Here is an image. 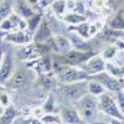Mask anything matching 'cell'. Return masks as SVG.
<instances>
[{
  "mask_svg": "<svg viewBox=\"0 0 124 124\" xmlns=\"http://www.w3.org/2000/svg\"><path fill=\"white\" fill-rule=\"evenodd\" d=\"M102 27H103V23L102 21H96L93 24H89V35L94 36L97 32H99V31L102 30Z\"/></svg>",
  "mask_w": 124,
  "mask_h": 124,
  "instance_id": "f1b7e54d",
  "label": "cell"
},
{
  "mask_svg": "<svg viewBox=\"0 0 124 124\" xmlns=\"http://www.w3.org/2000/svg\"><path fill=\"white\" fill-rule=\"evenodd\" d=\"M106 0H94V6L96 8H103L106 5Z\"/></svg>",
  "mask_w": 124,
  "mask_h": 124,
  "instance_id": "4dcf8cb0",
  "label": "cell"
},
{
  "mask_svg": "<svg viewBox=\"0 0 124 124\" xmlns=\"http://www.w3.org/2000/svg\"><path fill=\"white\" fill-rule=\"evenodd\" d=\"M71 30L75 31L76 34H78L81 37H83V39L91 37V35H89V24H88L87 21L82 23V24H78V25H76V26H72Z\"/></svg>",
  "mask_w": 124,
  "mask_h": 124,
  "instance_id": "603a6c76",
  "label": "cell"
},
{
  "mask_svg": "<svg viewBox=\"0 0 124 124\" xmlns=\"http://www.w3.org/2000/svg\"><path fill=\"white\" fill-rule=\"evenodd\" d=\"M0 29L4 30L5 32H8V34L11 32V31H15V27H14L11 20H10L9 17H6L5 20H3V21L0 23Z\"/></svg>",
  "mask_w": 124,
  "mask_h": 124,
  "instance_id": "83f0119b",
  "label": "cell"
},
{
  "mask_svg": "<svg viewBox=\"0 0 124 124\" xmlns=\"http://www.w3.org/2000/svg\"><path fill=\"white\" fill-rule=\"evenodd\" d=\"M13 75V58L10 54H5L0 66V85H5Z\"/></svg>",
  "mask_w": 124,
  "mask_h": 124,
  "instance_id": "30bf717a",
  "label": "cell"
},
{
  "mask_svg": "<svg viewBox=\"0 0 124 124\" xmlns=\"http://www.w3.org/2000/svg\"><path fill=\"white\" fill-rule=\"evenodd\" d=\"M112 124H124V119H117V118H112L110 119Z\"/></svg>",
  "mask_w": 124,
  "mask_h": 124,
  "instance_id": "1f68e13d",
  "label": "cell"
},
{
  "mask_svg": "<svg viewBox=\"0 0 124 124\" xmlns=\"http://www.w3.org/2000/svg\"><path fill=\"white\" fill-rule=\"evenodd\" d=\"M26 21H27V31L31 34H35V31L37 30V27L40 26V24L42 23V17H41L40 14H34L31 17L26 19Z\"/></svg>",
  "mask_w": 124,
  "mask_h": 124,
  "instance_id": "7402d4cb",
  "label": "cell"
},
{
  "mask_svg": "<svg viewBox=\"0 0 124 124\" xmlns=\"http://www.w3.org/2000/svg\"><path fill=\"white\" fill-rule=\"evenodd\" d=\"M89 78L97 79L99 83L103 85V87H104L108 92L116 93V92L122 89V78H118L116 76L110 75L109 72H107V71H103V72L97 73L94 76H91Z\"/></svg>",
  "mask_w": 124,
  "mask_h": 124,
  "instance_id": "5b68a950",
  "label": "cell"
},
{
  "mask_svg": "<svg viewBox=\"0 0 124 124\" xmlns=\"http://www.w3.org/2000/svg\"><path fill=\"white\" fill-rule=\"evenodd\" d=\"M93 124H112V123H110V120L109 122H106V120H96Z\"/></svg>",
  "mask_w": 124,
  "mask_h": 124,
  "instance_id": "d590c367",
  "label": "cell"
},
{
  "mask_svg": "<svg viewBox=\"0 0 124 124\" xmlns=\"http://www.w3.org/2000/svg\"><path fill=\"white\" fill-rule=\"evenodd\" d=\"M25 124H26V123H25Z\"/></svg>",
  "mask_w": 124,
  "mask_h": 124,
  "instance_id": "ab89813d",
  "label": "cell"
},
{
  "mask_svg": "<svg viewBox=\"0 0 124 124\" xmlns=\"http://www.w3.org/2000/svg\"><path fill=\"white\" fill-rule=\"evenodd\" d=\"M6 35H8V32H5L4 30H1V29H0V42H1V41H4V40H5Z\"/></svg>",
  "mask_w": 124,
  "mask_h": 124,
  "instance_id": "836d02e7",
  "label": "cell"
},
{
  "mask_svg": "<svg viewBox=\"0 0 124 124\" xmlns=\"http://www.w3.org/2000/svg\"><path fill=\"white\" fill-rule=\"evenodd\" d=\"M39 1H40V0H26V3H27L31 8L35 6V5H37V4H39Z\"/></svg>",
  "mask_w": 124,
  "mask_h": 124,
  "instance_id": "d6a6232c",
  "label": "cell"
},
{
  "mask_svg": "<svg viewBox=\"0 0 124 124\" xmlns=\"http://www.w3.org/2000/svg\"><path fill=\"white\" fill-rule=\"evenodd\" d=\"M16 116H17L16 109H15L11 104H10L9 107H6L5 113L3 114V117L0 118V124H11V123L15 120Z\"/></svg>",
  "mask_w": 124,
  "mask_h": 124,
  "instance_id": "44dd1931",
  "label": "cell"
},
{
  "mask_svg": "<svg viewBox=\"0 0 124 124\" xmlns=\"http://www.w3.org/2000/svg\"><path fill=\"white\" fill-rule=\"evenodd\" d=\"M108 92L104 87H103L102 83H99V82L94 78H89L88 79V93L94 97H99L101 94H103V93Z\"/></svg>",
  "mask_w": 124,
  "mask_h": 124,
  "instance_id": "ac0fdd59",
  "label": "cell"
},
{
  "mask_svg": "<svg viewBox=\"0 0 124 124\" xmlns=\"http://www.w3.org/2000/svg\"><path fill=\"white\" fill-rule=\"evenodd\" d=\"M62 19H63V21H65L66 24H70L71 26H76V25H78V24H82V23L87 21L86 15L78 14V13H76V11H68V13H66V15L62 17Z\"/></svg>",
  "mask_w": 124,
  "mask_h": 124,
  "instance_id": "9a60e30c",
  "label": "cell"
},
{
  "mask_svg": "<svg viewBox=\"0 0 124 124\" xmlns=\"http://www.w3.org/2000/svg\"><path fill=\"white\" fill-rule=\"evenodd\" d=\"M32 36L34 35L31 32H29L27 30H15V31L9 32L4 41L14 44L16 46H23V45L30 44L31 40H32Z\"/></svg>",
  "mask_w": 124,
  "mask_h": 124,
  "instance_id": "52a82bcc",
  "label": "cell"
},
{
  "mask_svg": "<svg viewBox=\"0 0 124 124\" xmlns=\"http://www.w3.org/2000/svg\"><path fill=\"white\" fill-rule=\"evenodd\" d=\"M114 96H116V99H117V103H118L119 110H120V113H122L123 117H124V91L120 89V91L116 92Z\"/></svg>",
  "mask_w": 124,
  "mask_h": 124,
  "instance_id": "4316f807",
  "label": "cell"
},
{
  "mask_svg": "<svg viewBox=\"0 0 124 124\" xmlns=\"http://www.w3.org/2000/svg\"><path fill=\"white\" fill-rule=\"evenodd\" d=\"M60 116L63 124H85L82 120L77 108L63 107L60 110Z\"/></svg>",
  "mask_w": 124,
  "mask_h": 124,
  "instance_id": "9c48e42d",
  "label": "cell"
},
{
  "mask_svg": "<svg viewBox=\"0 0 124 124\" xmlns=\"http://www.w3.org/2000/svg\"><path fill=\"white\" fill-rule=\"evenodd\" d=\"M57 93L67 103H76L88 93V79L72 82V83H61L57 87Z\"/></svg>",
  "mask_w": 124,
  "mask_h": 124,
  "instance_id": "6da1fadb",
  "label": "cell"
},
{
  "mask_svg": "<svg viewBox=\"0 0 124 124\" xmlns=\"http://www.w3.org/2000/svg\"><path fill=\"white\" fill-rule=\"evenodd\" d=\"M50 124H56V123H50Z\"/></svg>",
  "mask_w": 124,
  "mask_h": 124,
  "instance_id": "f35d334b",
  "label": "cell"
},
{
  "mask_svg": "<svg viewBox=\"0 0 124 124\" xmlns=\"http://www.w3.org/2000/svg\"><path fill=\"white\" fill-rule=\"evenodd\" d=\"M76 108L85 124H93L97 120L98 113H101L98 109L97 97L89 94V93H87L76 103Z\"/></svg>",
  "mask_w": 124,
  "mask_h": 124,
  "instance_id": "7a4b0ae2",
  "label": "cell"
},
{
  "mask_svg": "<svg viewBox=\"0 0 124 124\" xmlns=\"http://www.w3.org/2000/svg\"><path fill=\"white\" fill-rule=\"evenodd\" d=\"M117 55H118V48L114 47V46H109V47H107L104 51H103L101 56L106 61H110L114 57H117Z\"/></svg>",
  "mask_w": 124,
  "mask_h": 124,
  "instance_id": "484cf974",
  "label": "cell"
},
{
  "mask_svg": "<svg viewBox=\"0 0 124 124\" xmlns=\"http://www.w3.org/2000/svg\"><path fill=\"white\" fill-rule=\"evenodd\" d=\"M57 77H52L50 75V72L48 73H44V75H41L40 76V86L42 87L45 91H54L56 89V82H57Z\"/></svg>",
  "mask_w": 124,
  "mask_h": 124,
  "instance_id": "2e32d148",
  "label": "cell"
},
{
  "mask_svg": "<svg viewBox=\"0 0 124 124\" xmlns=\"http://www.w3.org/2000/svg\"><path fill=\"white\" fill-rule=\"evenodd\" d=\"M56 76H57V79L60 83H72V82L86 81V79H89V77H91L81 67L75 68L70 65L61 66L56 72Z\"/></svg>",
  "mask_w": 124,
  "mask_h": 124,
  "instance_id": "277c9868",
  "label": "cell"
},
{
  "mask_svg": "<svg viewBox=\"0 0 124 124\" xmlns=\"http://www.w3.org/2000/svg\"><path fill=\"white\" fill-rule=\"evenodd\" d=\"M0 103H1L4 107L10 106V97L6 92H0Z\"/></svg>",
  "mask_w": 124,
  "mask_h": 124,
  "instance_id": "f546056e",
  "label": "cell"
},
{
  "mask_svg": "<svg viewBox=\"0 0 124 124\" xmlns=\"http://www.w3.org/2000/svg\"><path fill=\"white\" fill-rule=\"evenodd\" d=\"M122 89L124 91V78H122Z\"/></svg>",
  "mask_w": 124,
  "mask_h": 124,
  "instance_id": "74e56055",
  "label": "cell"
},
{
  "mask_svg": "<svg viewBox=\"0 0 124 124\" xmlns=\"http://www.w3.org/2000/svg\"><path fill=\"white\" fill-rule=\"evenodd\" d=\"M4 51H3V48L0 47V66H1V62H3V58H4Z\"/></svg>",
  "mask_w": 124,
  "mask_h": 124,
  "instance_id": "8d00e7d4",
  "label": "cell"
},
{
  "mask_svg": "<svg viewBox=\"0 0 124 124\" xmlns=\"http://www.w3.org/2000/svg\"><path fill=\"white\" fill-rule=\"evenodd\" d=\"M20 16H23L24 19H29L34 14H36V11H34L32 8H31L27 3H23L17 6V11H16Z\"/></svg>",
  "mask_w": 124,
  "mask_h": 124,
  "instance_id": "cb8c5ba5",
  "label": "cell"
},
{
  "mask_svg": "<svg viewBox=\"0 0 124 124\" xmlns=\"http://www.w3.org/2000/svg\"><path fill=\"white\" fill-rule=\"evenodd\" d=\"M109 26H110V29L117 30V31L124 30V17L122 15H116L114 17L110 20Z\"/></svg>",
  "mask_w": 124,
  "mask_h": 124,
  "instance_id": "d4e9b609",
  "label": "cell"
},
{
  "mask_svg": "<svg viewBox=\"0 0 124 124\" xmlns=\"http://www.w3.org/2000/svg\"><path fill=\"white\" fill-rule=\"evenodd\" d=\"M106 67H107V62L101 55L92 56L81 65V68L85 72H87L89 76H94L97 73H101V72L106 71Z\"/></svg>",
  "mask_w": 124,
  "mask_h": 124,
  "instance_id": "8992f818",
  "label": "cell"
},
{
  "mask_svg": "<svg viewBox=\"0 0 124 124\" xmlns=\"http://www.w3.org/2000/svg\"><path fill=\"white\" fill-rule=\"evenodd\" d=\"M13 13V1L11 0H1L0 1V23L10 16Z\"/></svg>",
  "mask_w": 124,
  "mask_h": 124,
  "instance_id": "ffe728a7",
  "label": "cell"
},
{
  "mask_svg": "<svg viewBox=\"0 0 124 124\" xmlns=\"http://www.w3.org/2000/svg\"><path fill=\"white\" fill-rule=\"evenodd\" d=\"M26 82H27L26 73L24 71H19V72H15V73L11 75V77L9 78V81L5 85L10 86L11 88H21L26 85Z\"/></svg>",
  "mask_w": 124,
  "mask_h": 124,
  "instance_id": "4fadbf2b",
  "label": "cell"
},
{
  "mask_svg": "<svg viewBox=\"0 0 124 124\" xmlns=\"http://www.w3.org/2000/svg\"><path fill=\"white\" fill-rule=\"evenodd\" d=\"M34 37H35V41L39 44H45V42H47V40L51 39V30H50L48 24L45 20H42V23L40 24V26L35 31Z\"/></svg>",
  "mask_w": 124,
  "mask_h": 124,
  "instance_id": "7c38bea8",
  "label": "cell"
},
{
  "mask_svg": "<svg viewBox=\"0 0 124 124\" xmlns=\"http://www.w3.org/2000/svg\"><path fill=\"white\" fill-rule=\"evenodd\" d=\"M35 70L39 72L40 75L51 72V70H52V63H51V60L48 58V56L37 58L36 62H35Z\"/></svg>",
  "mask_w": 124,
  "mask_h": 124,
  "instance_id": "e0dca14e",
  "label": "cell"
},
{
  "mask_svg": "<svg viewBox=\"0 0 124 124\" xmlns=\"http://www.w3.org/2000/svg\"><path fill=\"white\" fill-rule=\"evenodd\" d=\"M21 60H30V58H39V51L36 47H34L31 44L23 45L16 52Z\"/></svg>",
  "mask_w": 124,
  "mask_h": 124,
  "instance_id": "5bb4252c",
  "label": "cell"
},
{
  "mask_svg": "<svg viewBox=\"0 0 124 124\" xmlns=\"http://www.w3.org/2000/svg\"><path fill=\"white\" fill-rule=\"evenodd\" d=\"M63 60V65H70V66H75V65H82L83 62H86L89 58V52L87 51H82V50H71L70 52L65 56H61Z\"/></svg>",
  "mask_w": 124,
  "mask_h": 124,
  "instance_id": "ba28073f",
  "label": "cell"
},
{
  "mask_svg": "<svg viewBox=\"0 0 124 124\" xmlns=\"http://www.w3.org/2000/svg\"><path fill=\"white\" fill-rule=\"evenodd\" d=\"M97 99H98V109L101 113H103L104 116H108L110 119L112 118L124 119L123 114L119 110L114 93L106 92L103 94H101L99 97H97Z\"/></svg>",
  "mask_w": 124,
  "mask_h": 124,
  "instance_id": "3957f363",
  "label": "cell"
},
{
  "mask_svg": "<svg viewBox=\"0 0 124 124\" xmlns=\"http://www.w3.org/2000/svg\"><path fill=\"white\" fill-rule=\"evenodd\" d=\"M54 42H55V45H54L55 51L57 52L58 56H65V55H67L70 51L72 50V47H73V46H72L71 40H70L68 37H66V36H61V35L56 36V37L54 39Z\"/></svg>",
  "mask_w": 124,
  "mask_h": 124,
  "instance_id": "8fae6325",
  "label": "cell"
},
{
  "mask_svg": "<svg viewBox=\"0 0 124 124\" xmlns=\"http://www.w3.org/2000/svg\"><path fill=\"white\" fill-rule=\"evenodd\" d=\"M5 109H6V107H4V106L1 104V103H0V118H1V117H3V114L5 113Z\"/></svg>",
  "mask_w": 124,
  "mask_h": 124,
  "instance_id": "e575fe53",
  "label": "cell"
},
{
  "mask_svg": "<svg viewBox=\"0 0 124 124\" xmlns=\"http://www.w3.org/2000/svg\"><path fill=\"white\" fill-rule=\"evenodd\" d=\"M51 10L52 13L58 16V17H63L66 15L67 10V0H54L51 3Z\"/></svg>",
  "mask_w": 124,
  "mask_h": 124,
  "instance_id": "d6986e66",
  "label": "cell"
}]
</instances>
